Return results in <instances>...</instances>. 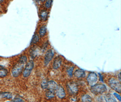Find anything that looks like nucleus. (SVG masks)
Segmentation results:
<instances>
[{"instance_id":"obj_1","label":"nucleus","mask_w":121,"mask_h":102,"mask_svg":"<svg viewBox=\"0 0 121 102\" xmlns=\"http://www.w3.org/2000/svg\"><path fill=\"white\" fill-rule=\"evenodd\" d=\"M90 90L94 95H99L103 94L107 91V89L104 84H98L91 86Z\"/></svg>"},{"instance_id":"obj_2","label":"nucleus","mask_w":121,"mask_h":102,"mask_svg":"<svg viewBox=\"0 0 121 102\" xmlns=\"http://www.w3.org/2000/svg\"><path fill=\"white\" fill-rule=\"evenodd\" d=\"M108 85L110 87L119 93H121V83L115 78H112L108 80Z\"/></svg>"},{"instance_id":"obj_3","label":"nucleus","mask_w":121,"mask_h":102,"mask_svg":"<svg viewBox=\"0 0 121 102\" xmlns=\"http://www.w3.org/2000/svg\"><path fill=\"white\" fill-rule=\"evenodd\" d=\"M24 65L19 62L13 67L11 70V73L14 77H17L21 75L24 69Z\"/></svg>"},{"instance_id":"obj_4","label":"nucleus","mask_w":121,"mask_h":102,"mask_svg":"<svg viewBox=\"0 0 121 102\" xmlns=\"http://www.w3.org/2000/svg\"><path fill=\"white\" fill-rule=\"evenodd\" d=\"M34 67V62L33 60L29 61L26 65L23 72V75L25 78L28 77L31 73Z\"/></svg>"},{"instance_id":"obj_5","label":"nucleus","mask_w":121,"mask_h":102,"mask_svg":"<svg viewBox=\"0 0 121 102\" xmlns=\"http://www.w3.org/2000/svg\"><path fill=\"white\" fill-rule=\"evenodd\" d=\"M87 81L89 85L92 86L95 85L98 81L97 75L94 72L90 73L87 78Z\"/></svg>"},{"instance_id":"obj_6","label":"nucleus","mask_w":121,"mask_h":102,"mask_svg":"<svg viewBox=\"0 0 121 102\" xmlns=\"http://www.w3.org/2000/svg\"><path fill=\"white\" fill-rule=\"evenodd\" d=\"M54 54L55 53L53 49H50L48 50H47L44 56V66H47L50 63V61L53 58Z\"/></svg>"},{"instance_id":"obj_7","label":"nucleus","mask_w":121,"mask_h":102,"mask_svg":"<svg viewBox=\"0 0 121 102\" xmlns=\"http://www.w3.org/2000/svg\"><path fill=\"white\" fill-rule=\"evenodd\" d=\"M67 88L69 92L72 94H76L78 90L77 84L73 82H70L68 83Z\"/></svg>"},{"instance_id":"obj_8","label":"nucleus","mask_w":121,"mask_h":102,"mask_svg":"<svg viewBox=\"0 0 121 102\" xmlns=\"http://www.w3.org/2000/svg\"><path fill=\"white\" fill-rule=\"evenodd\" d=\"M55 93L57 96L60 99H63L65 98L66 96V93L65 89L63 88V87L61 85L58 86L57 89L55 91Z\"/></svg>"},{"instance_id":"obj_9","label":"nucleus","mask_w":121,"mask_h":102,"mask_svg":"<svg viewBox=\"0 0 121 102\" xmlns=\"http://www.w3.org/2000/svg\"><path fill=\"white\" fill-rule=\"evenodd\" d=\"M58 87L57 83L54 80H50L47 83V89L48 90L55 92Z\"/></svg>"},{"instance_id":"obj_10","label":"nucleus","mask_w":121,"mask_h":102,"mask_svg":"<svg viewBox=\"0 0 121 102\" xmlns=\"http://www.w3.org/2000/svg\"><path fill=\"white\" fill-rule=\"evenodd\" d=\"M62 59L59 56H58L56 57L53 63V68L57 70L60 67L62 64Z\"/></svg>"},{"instance_id":"obj_11","label":"nucleus","mask_w":121,"mask_h":102,"mask_svg":"<svg viewBox=\"0 0 121 102\" xmlns=\"http://www.w3.org/2000/svg\"><path fill=\"white\" fill-rule=\"evenodd\" d=\"M74 75L78 79L83 78L85 76V72L82 69H77L74 72Z\"/></svg>"},{"instance_id":"obj_12","label":"nucleus","mask_w":121,"mask_h":102,"mask_svg":"<svg viewBox=\"0 0 121 102\" xmlns=\"http://www.w3.org/2000/svg\"><path fill=\"white\" fill-rule=\"evenodd\" d=\"M105 99L106 102H117L114 95L111 93H108L105 96Z\"/></svg>"},{"instance_id":"obj_13","label":"nucleus","mask_w":121,"mask_h":102,"mask_svg":"<svg viewBox=\"0 0 121 102\" xmlns=\"http://www.w3.org/2000/svg\"><path fill=\"white\" fill-rule=\"evenodd\" d=\"M39 50L38 47L35 46L30 50V55L32 58H35L38 54Z\"/></svg>"},{"instance_id":"obj_14","label":"nucleus","mask_w":121,"mask_h":102,"mask_svg":"<svg viewBox=\"0 0 121 102\" xmlns=\"http://www.w3.org/2000/svg\"><path fill=\"white\" fill-rule=\"evenodd\" d=\"M8 74V70L5 68L0 66V77L3 78Z\"/></svg>"},{"instance_id":"obj_15","label":"nucleus","mask_w":121,"mask_h":102,"mask_svg":"<svg viewBox=\"0 0 121 102\" xmlns=\"http://www.w3.org/2000/svg\"><path fill=\"white\" fill-rule=\"evenodd\" d=\"M82 102H93L92 97L88 94H84L81 98Z\"/></svg>"},{"instance_id":"obj_16","label":"nucleus","mask_w":121,"mask_h":102,"mask_svg":"<svg viewBox=\"0 0 121 102\" xmlns=\"http://www.w3.org/2000/svg\"><path fill=\"white\" fill-rule=\"evenodd\" d=\"M0 97L9 99L12 98V95L11 93L9 92H4L0 93Z\"/></svg>"},{"instance_id":"obj_17","label":"nucleus","mask_w":121,"mask_h":102,"mask_svg":"<svg viewBox=\"0 0 121 102\" xmlns=\"http://www.w3.org/2000/svg\"><path fill=\"white\" fill-rule=\"evenodd\" d=\"M47 31V28L45 26H43L40 28L39 30V34L41 37L44 36Z\"/></svg>"},{"instance_id":"obj_18","label":"nucleus","mask_w":121,"mask_h":102,"mask_svg":"<svg viewBox=\"0 0 121 102\" xmlns=\"http://www.w3.org/2000/svg\"><path fill=\"white\" fill-rule=\"evenodd\" d=\"M48 13L47 11L45 10L41 11L40 13V17L42 20L44 21L47 20L48 18Z\"/></svg>"},{"instance_id":"obj_19","label":"nucleus","mask_w":121,"mask_h":102,"mask_svg":"<svg viewBox=\"0 0 121 102\" xmlns=\"http://www.w3.org/2000/svg\"><path fill=\"white\" fill-rule=\"evenodd\" d=\"M45 96L47 97V98L49 99H51L55 97V93L54 92L48 89V90L46 91L45 93Z\"/></svg>"},{"instance_id":"obj_20","label":"nucleus","mask_w":121,"mask_h":102,"mask_svg":"<svg viewBox=\"0 0 121 102\" xmlns=\"http://www.w3.org/2000/svg\"><path fill=\"white\" fill-rule=\"evenodd\" d=\"M27 57L25 55H23L20 58L19 62L23 65H25L27 63Z\"/></svg>"},{"instance_id":"obj_21","label":"nucleus","mask_w":121,"mask_h":102,"mask_svg":"<svg viewBox=\"0 0 121 102\" xmlns=\"http://www.w3.org/2000/svg\"><path fill=\"white\" fill-rule=\"evenodd\" d=\"M39 40V37L38 35H37V34H35L34 35L33 38L32 39V40L31 41V44H35L37 43V42H38Z\"/></svg>"},{"instance_id":"obj_22","label":"nucleus","mask_w":121,"mask_h":102,"mask_svg":"<svg viewBox=\"0 0 121 102\" xmlns=\"http://www.w3.org/2000/svg\"><path fill=\"white\" fill-rule=\"evenodd\" d=\"M74 67H70L67 70V73L69 77H72L73 76V71Z\"/></svg>"},{"instance_id":"obj_23","label":"nucleus","mask_w":121,"mask_h":102,"mask_svg":"<svg viewBox=\"0 0 121 102\" xmlns=\"http://www.w3.org/2000/svg\"><path fill=\"white\" fill-rule=\"evenodd\" d=\"M47 83H48V82L46 80H44L43 81L41 84V88L44 89H47Z\"/></svg>"},{"instance_id":"obj_24","label":"nucleus","mask_w":121,"mask_h":102,"mask_svg":"<svg viewBox=\"0 0 121 102\" xmlns=\"http://www.w3.org/2000/svg\"><path fill=\"white\" fill-rule=\"evenodd\" d=\"M53 3V0H47L45 2V7L47 8H50L51 7V5H52V4Z\"/></svg>"},{"instance_id":"obj_25","label":"nucleus","mask_w":121,"mask_h":102,"mask_svg":"<svg viewBox=\"0 0 121 102\" xmlns=\"http://www.w3.org/2000/svg\"><path fill=\"white\" fill-rule=\"evenodd\" d=\"M13 102H25V101L22 98H21L19 97H15L13 100Z\"/></svg>"},{"instance_id":"obj_26","label":"nucleus","mask_w":121,"mask_h":102,"mask_svg":"<svg viewBox=\"0 0 121 102\" xmlns=\"http://www.w3.org/2000/svg\"><path fill=\"white\" fill-rule=\"evenodd\" d=\"M48 42H45L44 44L43 45V46L42 47V49L43 51H44V50H46V49L47 46H48Z\"/></svg>"},{"instance_id":"obj_27","label":"nucleus","mask_w":121,"mask_h":102,"mask_svg":"<svg viewBox=\"0 0 121 102\" xmlns=\"http://www.w3.org/2000/svg\"><path fill=\"white\" fill-rule=\"evenodd\" d=\"M113 95H114V96H115L117 98V99H118L120 102H121V98L120 95L118 94L117 93H113Z\"/></svg>"},{"instance_id":"obj_28","label":"nucleus","mask_w":121,"mask_h":102,"mask_svg":"<svg viewBox=\"0 0 121 102\" xmlns=\"http://www.w3.org/2000/svg\"><path fill=\"white\" fill-rule=\"evenodd\" d=\"M70 102H76L77 99L75 97H72L71 99L70 98Z\"/></svg>"},{"instance_id":"obj_29","label":"nucleus","mask_w":121,"mask_h":102,"mask_svg":"<svg viewBox=\"0 0 121 102\" xmlns=\"http://www.w3.org/2000/svg\"><path fill=\"white\" fill-rule=\"evenodd\" d=\"M118 80L119 81H121V72H120L118 75Z\"/></svg>"},{"instance_id":"obj_30","label":"nucleus","mask_w":121,"mask_h":102,"mask_svg":"<svg viewBox=\"0 0 121 102\" xmlns=\"http://www.w3.org/2000/svg\"><path fill=\"white\" fill-rule=\"evenodd\" d=\"M99 75L100 80L102 82H104V81H103V79H102V75H101L100 74H99Z\"/></svg>"},{"instance_id":"obj_31","label":"nucleus","mask_w":121,"mask_h":102,"mask_svg":"<svg viewBox=\"0 0 121 102\" xmlns=\"http://www.w3.org/2000/svg\"><path fill=\"white\" fill-rule=\"evenodd\" d=\"M13 102V101H7V102Z\"/></svg>"}]
</instances>
